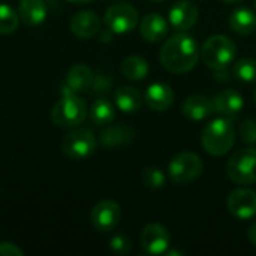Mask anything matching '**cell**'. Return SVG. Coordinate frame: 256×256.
<instances>
[{
	"mask_svg": "<svg viewBox=\"0 0 256 256\" xmlns=\"http://www.w3.org/2000/svg\"><path fill=\"white\" fill-rule=\"evenodd\" d=\"M162 66L172 74H186L192 70L200 58V46L195 38L186 32L171 36L160 50Z\"/></svg>",
	"mask_w": 256,
	"mask_h": 256,
	"instance_id": "1",
	"label": "cell"
},
{
	"mask_svg": "<svg viewBox=\"0 0 256 256\" xmlns=\"http://www.w3.org/2000/svg\"><path fill=\"white\" fill-rule=\"evenodd\" d=\"M201 142L204 150L212 156L226 154L236 142V129L232 122L228 118H216L210 122L202 130Z\"/></svg>",
	"mask_w": 256,
	"mask_h": 256,
	"instance_id": "2",
	"label": "cell"
},
{
	"mask_svg": "<svg viewBox=\"0 0 256 256\" xmlns=\"http://www.w3.org/2000/svg\"><path fill=\"white\" fill-rule=\"evenodd\" d=\"M237 46L236 44L225 34L210 36L201 50L202 62L213 70L228 68L236 58Z\"/></svg>",
	"mask_w": 256,
	"mask_h": 256,
	"instance_id": "3",
	"label": "cell"
},
{
	"mask_svg": "<svg viewBox=\"0 0 256 256\" xmlns=\"http://www.w3.org/2000/svg\"><path fill=\"white\" fill-rule=\"evenodd\" d=\"M87 117L86 102L76 96V93H66L56 102L51 111V118L54 124L60 128H75L81 124Z\"/></svg>",
	"mask_w": 256,
	"mask_h": 256,
	"instance_id": "4",
	"label": "cell"
},
{
	"mask_svg": "<svg viewBox=\"0 0 256 256\" xmlns=\"http://www.w3.org/2000/svg\"><path fill=\"white\" fill-rule=\"evenodd\" d=\"M228 177L237 184L256 183V148L248 147L236 152L226 165Z\"/></svg>",
	"mask_w": 256,
	"mask_h": 256,
	"instance_id": "5",
	"label": "cell"
},
{
	"mask_svg": "<svg viewBox=\"0 0 256 256\" xmlns=\"http://www.w3.org/2000/svg\"><path fill=\"white\" fill-rule=\"evenodd\" d=\"M204 170L202 160L198 154L183 152L177 154L168 165L170 177L177 184H189L201 177Z\"/></svg>",
	"mask_w": 256,
	"mask_h": 256,
	"instance_id": "6",
	"label": "cell"
},
{
	"mask_svg": "<svg viewBox=\"0 0 256 256\" xmlns=\"http://www.w3.org/2000/svg\"><path fill=\"white\" fill-rule=\"evenodd\" d=\"M96 138L88 129H75L62 141V152L72 160H82L92 156L96 150Z\"/></svg>",
	"mask_w": 256,
	"mask_h": 256,
	"instance_id": "7",
	"label": "cell"
},
{
	"mask_svg": "<svg viewBox=\"0 0 256 256\" xmlns=\"http://www.w3.org/2000/svg\"><path fill=\"white\" fill-rule=\"evenodd\" d=\"M104 21L106 28L116 34H124L132 32L138 24V10L128 3H117L108 8Z\"/></svg>",
	"mask_w": 256,
	"mask_h": 256,
	"instance_id": "8",
	"label": "cell"
},
{
	"mask_svg": "<svg viewBox=\"0 0 256 256\" xmlns=\"http://www.w3.org/2000/svg\"><path fill=\"white\" fill-rule=\"evenodd\" d=\"M122 218V210L120 206L111 200H102L99 201L90 214L92 225L99 231V232H110L112 231Z\"/></svg>",
	"mask_w": 256,
	"mask_h": 256,
	"instance_id": "9",
	"label": "cell"
},
{
	"mask_svg": "<svg viewBox=\"0 0 256 256\" xmlns=\"http://www.w3.org/2000/svg\"><path fill=\"white\" fill-rule=\"evenodd\" d=\"M170 232L160 224H148L141 232V248L147 255H164L170 248Z\"/></svg>",
	"mask_w": 256,
	"mask_h": 256,
	"instance_id": "10",
	"label": "cell"
},
{
	"mask_svg": "<svg viewBox=\"0 0 256 256\" xmlns=\"http://www.w3.org/2000/svg\"><path fill=\"white\" fill-rule=\"evenodd\" d=\"M228 212L240 219L248 220L256 216V192L250 189H236L228 196Z\"/></svg>",
	"mask_w": 256,
	"mask_h": 256,
	"instance_id": "11",
	"label": "cell"
},
{
	"mask_svg": "<svg viewBox=\"0 0 256 256\" xmlns=\"http://www.w3.org/2000/svg\"><path fill=\"white\" fill-rule=\"evenodd\" d=\"M200 10L189 0H180L170 9V24L178 32L190 30L198 21Z\"/></svg>",
	"mask_w": 256,
	"mask_h": 256,
	"instance_id": "12",
	"label": "cell"
},
{
	"mask_svg": "<svg viewBox=\"0 0 256 256\" xmlns=\"http://www.w3.org/2000/svg\"><path fill=\"white\" fill-rule=\"evenodd\" d=\"M93 78H94V75L87 64L78 63V64L72 66L66 75V82L62 88V94L88 92L92 87Z\"/></svg>",
	"mask_w": 256,
	"mask_h": 256,
	"instance_id": "13",
	"label": "cell"
},
{
	"mask_svg": "<svg viewBox=\"0 0 256 256\" xmlns=\"http://www.w3.org/2000/svg\"><path fill=\"white\" fill-rule=\"evenodd\" d=\"M69 27L75 36L81 39H90L100 32V20L93 10H81L72 16Z\"/></svg>",
	"mask_w": 256,
	"mask_h": 256,
	"instance_id": "14",
	"label": "cell"
},
{
	"mask_svg": "<svg viewBox=\"0 0 256 256\" xmlns=\"http://www.w3.org/2000/svg\"><path fill=\"white\" fill-rule=\"evenodd\" d=\"M182 112L184 117L195 120V122H201L208 118L213 112H214V105L213 100L202 96V94H194L189 96L183 105H182Z\"/></svg>",
	"mask_w": 256,
	"mask_h": 256,
	"instance_id": "15",
	"label": "cell"
},
{
	"mask_svg": "<svg viewBox=\"0 0 256 256\" xmlns=\"http://www.w3.org/2000/svg\"><path fill=\"white\" fill-rule=\"evenodd\" d=\"M144 100L153 111H165L174 102V92L168 84L154 82L146 90Z\"/></svg>",
	"mask_w": 256,
	"mask_h": 256,
	"instance_id": "16",
	"label": "cell"
},
{
	"mask_svg": "<svg viewBox=\"0 0 256 256\" xmlns=\"http://www.w3.org/2000/svg\"><path fill=\"white\" fill-rule=\"evenodd\" d=\"M140 32L147 42H160L168 33V22L159 14H148L142 18L140 24Z\"/></svg>",
	"mask_w": 256,
	"mask_h": 256,
	"instance_id": "17",
	"label": "cell"
},
{
	"mask_svg": "<svg viewBox=\"0 0 256 256\" xmlns=\"http://www.w3.org/2000/svg\"><path fill=\"white\" fill-rule=\"evenodd\" d=\"M213 105H214L216 112L226 116V117H232V116H237L243 110L244 99L236 90H224L213 99Z\"/></svg>",
	"mask_w": 256,
	"mask_h": 256,
	"instance_id": "18",
	"label": "cell"
},
{
	"mask_svg": "<svg viewBox=\"0 0 256 256\" xmlns=\"http://www.w3.org/2000/svg\"><path fill=\"white\" fill-rule=\"evenodd\" d=\"M230 27L240 36H249L256 30V14L249 8H236L230 15Z\"/></svg>",
	"mask_w": 256,
	"mask_h": 256,
	"instance_id": "19",
	"label": "cell"
},
{
	"mask_svg": "<svg viewBox=\"0 0 256 256\" xmlns=\"http://www.w3.org/2000/svg\"><path fill=\"white\" fill-rule=\"evenodd\" d=\"M135 138V130L129 126L118 124L110 126L100 132V144L106 148H117L132 142Z\"/></svg>",
	"mask_w": 256,
	"mask_h": 256,
	"instance_id": "20",
	"label": "cell"
},
{
	"mask_svg": "<svg viewBox=\"0 0 256 256\" xmlns=\"http://www.w3.org/2000/svg\"><path fill=\"white\" fill-rule=\"evenodd\" d=\"M20 20L27 26H39L46 18V4L44 0H20Z\"/></svg>",
	"mask_w": 256,
	"mask_h": 256,
	"instance_id": "21",
	"label": "cell"
},
{
	"mask_svg": "<svg viewBox=\"0 0 256 256\" xmlns=\"http://www.w3.org/2000/svg\"><path fill=\"white\" fill-rule=\"evenodd\" d=\"M114 99H116V105L118 106V110L126 112V114L136 112L142 105L141 93L136 88L129 87V86L117 88L116 94H114Z\"/></svg>",
	"mask_w": 256,
	"mask_h": 256,
	"instance_id": "22",
	"label": "cell"
},
{
	"mask_svg": "<svg viewBox=\"0 0 256 256\" xmlns=\"http://www.w3.org/2000/svg\"><path fill=\"white\" fill-rule=\"evenodd\" d=\"M150 68L148 63L140 56H130L122 63V74L130 81H141L147 76Z\"/></svg>",
	"mask_w": 256,
	"mask_h": 256,
	"instance_id": "23",
	"label": "cell"
},
{
	"mask_svg": "<svg viewBox=\"0 0 256 256\" xmlns=\"http://www.w3.org/2000/svg\"><path fill=\"white\" fill-rule=\"evenodd\" d=\"M116 118V110L112 104L104 98L93 102L90 108V120L98 126H106Z\"/></svg>",
	"mask_w": 256,
	"mask_h": 256,
	"instance_id": "24",
	"label": "cell"
},
{
	"mask_svg": "<svg viewBox=\"0 0 256 256\" xmlns=\"http://www.w3.org/2000/svg\"><path fill=\"white\" fill-rule=\"evenodd\" d=\"M20 26V15L6 3H0V34H10Z\"/></svg>",
	"mask_w": 256,
	"mask_h": 256,
	"instance_id": "25",
	"label": "cell"
},
{
	"mask_svg": "<svg viewBox=\"0 0 256 256\" xmlns=\"http://www.w3.org/2000/svg\"><path fill=\"white\" fill-rule=\"evenodd\" d=\"M232 75L244 82L256 81V60L255 58H242L234 64Z\"/></svg>",
	"mask_w": 256,
	"mask_h": 256,
	"instance_id": "26",
	"label": "cell"
},
{
	"mask_svg": "<svg viewBox=\"0 0 256 256\" xmlns=\"http://www.w3.org/2000/svg\"><path fill=\"white\" fill-rule=\"evenodd\" d=\"M141 180L150 189H160L166 183V177L159 168H144L141 172Z\"/></svg>",
	"mask_w": 256,
	"mask_h": 256,
	"instance_id": "27",
	"label": "cell"
},
{
	"mask_svg": "<svg viewBox=\"0 0 256 256\" xmlns=\"http://www.w3.org/2000/svg\"><path fill=\"white\" fill-rule=\"evenodd\" d=\"M110 248H111L112 252H116L118 255H126L132 249V242L124 234H116L110 242Z\"/></svg>",
	"mask_w": 256,
	"mask_h": 256,
	"instance_id": "28",
	"label": "cell"
},
{
	"mask_svg": "<svg viewBox=\"0 0 256 256\" xmlns=\"http://www.w3.org/2000/svg\"><path fill=\"white\" fill-rule=\"evenodd\" d=\"M240 138L243 142L254 146L256 144V120L248 118L240 126Z\"/></svg>",
	"mask_w": 256,
	"mask_h": 256,
	"instance_id": "29",
	"label": "cell"
},
{
	"mask_svg": "<svg viewBox=\"0 0 256 256\" xmlns=\"http://www.w3.org/2000/svg\"><path fill=\"white\" fill-rule=\"evenodd\" d=\"M111 87H112V80H111L108 75L98 74V75H94V78H93L90 92H92L93 94H102V93L110 92Z\"/></svg>",
	"mask_w": 256,
	"mask_h": 256,
	"instance_id": "30",
	"label": "cell"
},
{
	"mask_svg": "<svg viewBox=\"0 0 256 256\" xmlns=\"http://www.w3.org/2000/svg\"><path fill=\"white\" fill-rule=\"evenodd\" d=\"M24 250L14 243H0V256H22Z\"/></svg>",
	"mask_w": 256,
	"mask_h": 256,
	"instance_id": "31",
	"label": "cell"
},
{
	"mask_svg": "<svg viewBox=\"0 0 256 256\" xmlns=\"http://www.w3.org/2000/svg\"><path fill=\"white\" fill-rule=\"evenodd\" d=\"M249 240L252 242V244L256 246V222L252 224V226L249 228Z\"/></svg>",
	"mask_w": 256,
	"mask_h": 256,
	"instance_id": "32",
	"label": "cell"
},
{
	"mask_svg": "<svg viewBox=\"0 0 256 256\" xmlns=\"http://www.w3.org/2000/svg\"><path fill=\"white\" fill-rule=\"evenodd\" d=\"M112 34H114V33H112L110 28H106V32H102V33H100V40H102V42H110L111 38H112Z\"/></svg>",
	"mask_w": 256,
	"mask_h": 256,
	"instance_id": "33",
	"label": "cell"
},
{
	"mask_svg": "<svg viewBox=\"0 0 256 256\" xmlns=\"http://www.w3.org/2000/svg\"><path fill=\"white\" fill-rule=\"evenodd\" d=\"M68 2H72V3H76V4H84V3H90L93 0H68Z\"/></svg>",
	"mask_w": 256,
	"mask_h": 256,
	"instance_id": "34",
	"label": "cell"
},
{
	"mask_svg": "<svg viewBox=\"0 0 256 256\" xmlns=\"http://www.w3.org/2000/svg\"><path fill=\"white\" fill-rule=\"evenodd\" d=\"M222 2L230 3V4H237V3H242V2H244V0H222Z\"/></svg>",
	"mask_w": 256,
	"mask_h": 256,
	"instance_id": "35",
	"label": "cell"
},
{
	"mask_svg": "<svg viewBox=\"0 0 256 256\" xmlns=\"http://www.w3.org/2000/svg\"><path fill=\"white\" fill-rule=\"evenodd\" d=\"M166 255H168V256H172V255H178V256H182V255H183V254H182V252H177V250H171V252H168V254H166Z\"/></svg>",
	"mask_w": 256,
	"mask_h": 256,
	"instance_id": "36",
	"label": "cell"
},
{
	"mask_svg": "<svg viewBox=\"0 0 256 256\" xmlns=\"http://www.w3.org/2000/svg\"><path fill=\"white\" fill-rule=\"evenodd\" d=\"M150 2H165V0H150Z\"/></svg>",
	"mask_w": 256,
	"mask_h": 256,
	"instance_id": "37",
	"label": "cell"
},
{
	"mask_svg": "<svg viewBox=\"0 0 256 256\" xmlns=\"http://www.w3.org/2000/svg\"><path fill=\"white\" fill-rule=\"evenodd\" d=\"M254 4H255V9H256V0H255V2H254Z\"/></svg>",
	"mask_w": 256,
	"mask_h": 256,
	"instance_id": "38",
	"label": "cell"
},
{
	"mask_svg": "<svg viewBox=\"0 0 256 256\" xmlns=\"http://www.w3.org/2000/svg\"><path fill=\"white\" fill-rule=\"evenodd\" d=\"M255 104H256V93H255Z\"/></svg>",
	"mask_w": 256,
	"mask_h": 256,
	"instance_id": "39",
	"label": "cell"
}]
</instances>
